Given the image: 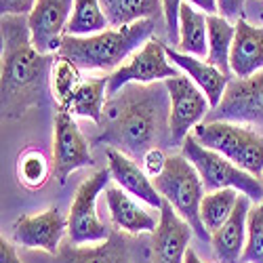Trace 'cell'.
Returning <instances> with one entry per match:
<instances>
[{
  "label": "cell",
  "instance_id": "cell-1",
  "mask_svg": "<svg viewBox=\"0 0 263 263\" xmlns=\"http://www.w3.org/2000/svg\"><path fill=\"white\" fill-rule=\"evenodd\" d=\"M168 114L171 99L164 82H130L114 97H107L99 122L101 135L95 141L141 160L149 147L171 143Z\"/></svg>",
  "mask_w": 263,
  "mask_h": 263
},
{
  "label": "cell",
  "instance_id": "cell-2",
  "mask_svg": "<svg viewBox=\"0 0 263 263\" xmlns=\"http://www.w3.org/2000/svg\"><path fill=\"white\" fill-rule=\"evenodd\" d=\"M3 112L15 118L40 93L55 57L32 47L24 17H3Z\"/></svg>",
  "mask_w": 263,
  "mask_h": 263
},
{
  "label": "cell",
  "instance_id": "cell-3",
  "mask_svg": "<svg viewBox=\"0 0 263 263\" xmlns=\"http://www.w3.org/2000/svg\"><path fill=\"white\" fill-rule=\"evenodd\" d=\"M156 24L158 21L154 19H143L122 28H107L93 36L65 34L57 55L70 59L86 72H114L154 36Z\"/></svg>",
  "mask_w": 263,
  "mask_h": 263
},
{
  "label": "cell",
  "instance_id": "cell-4",
  "mask_svg": "<svg viewBox=\"0 0 263 263\" xmlns=\"http://www.w3.org/2000/svg\"><path fill=\"white\" fill-rule=\"evenodd\" d=\"M200 145L226 156L230 162L261 177L263 173V135L255 126L228 120H204L192 130Z\"/></svg>",
  "mask_w": 263,
  "mask_h": 263
},
{
  "label": "cell",
  "instance_id": "cell-5",
  "mask_svg": "<svg viewBox=\"0 0 263 263\" xmlns=\"http://www.w3.org/2000/svg\"><path fill=\"white\" fill-rule=\"evenodd\" d=\"M152 181L162 196V200H166L190 223L192 232L202 242H211V234L206 232L200 219V202L206 192L194 164L181 154H173L166 158L164 171Z\"/></svg>",
  "mask_w": 263,
  "mask_h": 263
},
{
  "label": "cell",
  "instance_id": "cell-6",
  "mask_svg": "<svg viewBox=\"0 0 263 263\" xmlns=\"http://www.w3.org/2000/svg\"><path fill=\"white\" fill-rule=\"evenodd\" d=\"M181 156H185L194 164V168L198 171L206 194L232 187V190H238L240 194L249 196L255 204L263 200V185L257 177H253L251 173L230 162L226 156L200 145L192 133L181 143Z\"/></svg>",
  "mask_w": 263,
  "mask_h": 263
},
{
  "label": "cell",
  "instance_id": "cell-7",
  "mask_svg": "<svg viewBox=\"0 0 263 263\" xmlns=\"http://www.w3.org/2000/svg\"><path fill=\"white\" fill-rule=\"evenodd\" d=\"M112 173L101 168L78 185L68 215V236L74 245H99L109 238V230L97 215V196L107 187Z\"/></svg>",
  "mask_w": 263,
  "mask_h": 263
},
{
  "label": "cell",
  "instance_id": "cell-8",
  "mask_svg": "<svg viewBox=\"0 0 263 263\" xmlns=\"http://www.w3.org/2000/svg\"><path fill=\"white\" fill-rule=\"evenodd\" d=\"M177 76H181V72L177 65L171 63L166 55V45L160 38L152 36L139 51H135L118 70L107 76V97H114L130 82L154 84Z\"/></svg>",
  "mask_w": 263,
  "mask_h": 263
},
{
  "label": "cell",
  "instance_id": "cell-9",
  "mask_svg": "<svg viewBox=\"0 0 263 263\" xmlns=\"http://www.w3.org/2000/svg\"><path fill=\"white\" fill-rule=\"evenodd\" d=\"M164 86L171 99V114H168L171 143L181 145L192 130L200 122H204V116L211 114V103L206 95L185 74L164 80Z\"/></svg>",
  "mask_w": 263,
  "mask_h": 263
},
{
  "label": "cell",
  "instance_id": "cell-10",
  "mask_svg": "<svg viewBox=\"0 0 263 263\" xmlns=\"http://www.w3.org/2000/svg\"><path fill=\"white\" fill-rule=\"evenodd\" d=\"M206 120H228L236 124L263 126V72L251 78L230 80L226 95Z\"/></svg>",
  "mask_w": 263,
  "mask_h": 263
},
{
  "label": "cell",
  "instance_id": "cell-11",
  "mask_svg": "<svg viewBox=\"0 0 263 263\" xmlns=\"http://www.w3.org/2000/svg\"><path fill=\"white\" fill-rule=\"evenodd\" d=\"M93 164V154L89 141L82 135L70 112L57 109L55 116V135H53V175L59 183H65L68 177L84 166Z\"/></svg>",
  "mask_w": 263,
  "mask_h": 263
},
{
  "label": "cell",
  "instance_id": "cell-12",
  "mask_svg": "<svg viewBox=\"0 0 263 263\" xmlns=\"http://www.w3.org/2000/svg\"><path fill=\"white\" fill-rule=\"evenodd\" d=\"M72 11H74V0H36V5L26 21H28L32 47L38 53L57 55L61 40L65 36V28L70 24Z\"/></svg>",
  "mask_w": 263,
  "mask_h": 263
},
{
  "label": "cell",
  "instance_id": "cell-13",
  "mask_svg": "<svg viewBox=\"0 0 263 263\" xmlns=\"http://www.w3.org/2000/svg\"><path fill=\"white\" fill-rule=\"evenodd\" d=\"M65 232H68V219L57 206H51L42 213L17 217L13 221V242L17 247L40 249L55 255Z\"/></svg>",
  "mask_w": 263,
  "mask_h": 263
},
{
  "label": "cell",
  "instance_id": "cell-14",
  "mask_svg": "<svg viewBox=\"0 0 263 263\" xmlns=\"http://www.w3.org/2000/svg\"><path fill=\"white\" fill-rule=\"evenodd\" d=\"M192 234L190 223L162 200L158 228L152 234V263H183Z\"/></svg>",
  "mask_w": 263,
  "mask_h": 263
},
{
  "label": "cell",
  "instance_id": "cell-15",
  "mask_svg": "<svg viewBox=\"0 0 263 263\" xmlns=\"http://www.w3.org/2000/svg\"><path fill=\"white\" fill-rule=\"evenodd\" d=\"M234 45L230 53V70L236 78H251L263 72V26L249 19L234 24Z\"/></svg>",
  "mask_w": 263,
  "mask_h": 263
},
{
  "label": "cell",
  "instance_id": "cell-16",
  "mask_svg": "<svg viewBox=\"0 0 263 263\" xmlns=\"http://www.w3.org/2000/svg\"><path fill=\"white\" fill-rule=\"evenodd\" d=\"M105 156H107V168L112 173V179L118 183V187H122L130 196H135L137 200L160 211L162 196L154 187V181L147 177L145 171L133 158L122 154L120 149H114V147H107Z\"/></svg>",
  "mask_w": 263,
  "mask_h": 263
},
{
  "label": "cell",
  "instance_id": "cell-17",
  "mask_svg": "<svg viewBox=\"0 0 263 263\" xmlns=\"http://www.w3.org/2000/svg\"><path fill=\"white\" fill-rule=\"evenodd\" d=\"M251 202L253 200L249 196L240 194L230 219L215 234H211L213 253L219 263H240V259H242L247 245V219H249Z\"/></svg>",
  "mask_w": 263,
  "mask_h": 263
},
{
  "label": "cell",
  "instance_id": "cell-18",
  "mask_svg": "<svg viewBox=\"0 0 263 263\" xmlns=\"http://www.w3.org/2000/svg\"><path fill=\"white\" fill-rule=\"evenodd\" d=\"M166 55H168L171 63L177 65L179 70H183L185 76H190L192 82L206 95V99L211 103V109H215L219 103H221V99L226 95V89L230 84V76H226L221 70H217L215 65H211L209 61L179 53L171 45H166Z\"/></svg>",
  "mask_w": 263,
  "mask_h": 263
},
{
  "label": "cell",
  "instance_id": "cell-19",
  "mask_svg": "<svg viewBox=\"0 0 263 263\" xmlns=\"http://www.w3.org/2000/svg\"><path fill=\"white\" fill-rule=\"evenodd\" d=\"M53 263H130L128 245L120 232H112L107 240L93 247L65 242L53 255Z\"/></svg>",
  "mask_w": 263,
  "mask_h": 263
},
{
  "label": "cell",
  "instance_id": "cell-20",
  "mask_svg": "<svg viewBox=\"0 0 263 263\" xmlns=\"http://www.w3.org/2000/svg\"><path fill=\"white\" fill-rule=\"evenodd\" d=\"M105 202H107L109 215H112V221L122 232H128V234L149 232V234H154V230L158 228L156 217L152 213H147L139 204L141 200H137L135 196H130L122 187L107 185L105 187Z\"/></svg>",
  "mask_w": 263,
  "mask_h": 263
},
{
  "label": "cell",
  "instance_id": "cell-21",
  "mask_svg": "<svg viewBox=\"0 0 263 263\" xmlns=\"http://www.w3.org/2000/svg\"><path fill=\"white\" fill-rule=\"evenodd\" d=\"M177 51L204 59L209 55V30L206 15L192 5L183 3L179 9V42Z\"/></svg>",
  "mask_w": 263,
  "mask_h": 263
},
{
  "label": "cell",
  "instance_id": "cell-22",
  "mask_svg": "<svg viewBox=\"0 0 263 263\" xmlns=\"http://www.w3.org/2000/svg\"><path fill=\"white\" fill-rule=\"evenodd\" d=\"M109 28H122L143 19H164L162 0H99Z\"/></svg>",
  "mask_w": 263,
  "mask_h": 263
},
{
  "label": "cell",
  "instance_id": "cell-23",
  "mask_svg": "<svg viewBox=\"0 0 263 263\" xmlns=\"http://www.w3.org/2000/svg\"><path fill=\"white\" fill-rule=\"evenodd\" d=\"M206 30H209V55L206 61L221 70L226 76L230 70V53L234 45V24L221 15H206Z\"/></svg>",
  "mask_w": 263,
  "mask_h": 263
},
{
  "label": "cell",
  "instance_id": "cell-24",
  "mask_svg": "<svg viewBox=\"0 0 263 263\" xmlns=\"http://www.w3.org/2000/svg\"><path fill=\"white\" fill-rule=\"evenodd\" d=\"M105 101H107V76L84 78L68 112L72 116H80L99 124L103 118Z\"/></svg>",
  "mask_w": 263,
  "mask_h": 263
},
{
  "label": "cell",
  "instance_id": "cell-25",
  "mask_svg": "<svg viewBox=\"0 0 263 263\" xmlns=\"http://www.w3.org/2000/svg\"><path fill=\"white\" fill-rule=\"evenodd\" d=\"M51 89H53V97L57 101V107L68 112L80 84L84 82L82 78V70L76 63H72L70 59L55 55V61L51 65Z\"/></svg>",
  "mask_w": 263,
  "mask_h": 263
},
{
  "label": "cell",
  "instance_id": "cell-26",
  "mask_svg": "<svg viewBox=\"0 0 263 263\" xmlns=\"http://www.w3.org/2000/svg\"><path fill=\"white\" fill-rule=\"evenodd\" d=\"M17 181L30 192L45 187L49 177L53 175V162L38 147H26L17 156Z\"/></svg>",
  "mask_w": 263,
  "mask_h": 263
},
{
  "label": "cell",
  "instance_id": "cell-27",
  "mask_svg": "<svg viewBox=\"0 0 263 263\" xmlns=\"http://www.w3.org/2000/svg\"><path fill=\"white\" fill-rule=\"evenodd\" d=\"M238 198H240V192L232 190V187L204 194V198L200 202V219H202V226L206 228L209 234H215L228 221L230 215L236 209Z\"/></svg>",
  "mask_w": 263,
  "mask_h": 263
},
{
  "label": "cell",
  "instance_id": "cell-28",
  "mask_svg": "<svg viewBox=\"0 0 263 263\" xmlns=\"http://www.w3.org/2000/svg\"><path fill=\"white\" fill-rule=\"evenodd\" d=\"M109 21L101 9L99 0H74V11L70 24L65 28V34L70 36H93L105 32Z\"/></svg>",
  "mask_w": 263,
  "mask_h": 263
},
{
  "label": "cell",
  "instance_id": "cell-29",
  "mask_svg": "<svg viewBox=\"0 0 263 263\" xmlns=\"http://www.w3.org/2000/svg\"><path fill=\"white\" fill-rule=\"evenodd\" d=\"M240 263H263V200L249 211L247 245Z\"/></svg>",
  "mask_w": 263,
  "mask_h": 263
},
{
  "label": "cell",
  "instance_id": "cell-30",
  "mask_svg": "<svg viewBox=\"0 0 263 263\" xmlns=\"http://www.w3.org/2000/svg\"><path fill=\"white\" fill-rule=\"evenodd\" d=\"M181 0H162V9H164V28H166V38L173 45L179 42V9H181Z\"/></svg>",
  "mask_w": 263,
  "mask_h": 263
},
{
  "label": "cell",
  "instance_id": "cell-31",
  "mask_svg": "<svg viewBox=\"0 0 263 263\" xmlns=\"http://www.w3.org/2000/svg\"><path fill=\"white\" fill-rule=\"evenodd\" d=\"M166 158L168 156L162 152V147H149L141 156V168L145 171L149 179H156L166 166Z\"/></svg>",
  "mask_w": 263,
  "mask_h": 263
},
{
  "label": "cell",
  "instance_id": "cell-32",
  "mask_svg": "<svg viewBox=\"0 0 263 263\" xmlns=\"http://www.w3.org/2000/svg\"><path fill=\"white\" fill-rule=\"evenodd\" d=\"M36 5V0H0L3 17H24L30 15Z\"/></svg>",
  "mask_w": 263,
  "mask_h": 263
},
{
  "label": "cell",
  "instance_id": "cell-33",
  "mask_svg": "<svg viewBox=\"0 0 263 263\" xmlns=\"http://www.w3.org/2000/svg\"><path fill=\"white\" fill-rule=\"evenodd\" d=\"M245 7H247V0H217V9L219 15L226 17L228 21L236 24L238 19H242L245 15Z\"/></svg>",
  "mask_w": 263,
  "mask_h": 263
},
{
  "label": "cell",
  "instance_id": "cell-34",
  "mask_svg": "<svg viewBox=\"0 0 263 263\" xmlns=\"http://www.w3.org/2000/svg\"><path fill=\"white\" fill-rule=\"evenodd\" d=\"M0 263H21V259L17 257L15 245L11 240H7L5 236L0 238Z\"/></svg>",
  "mask_w": 263,
  "mask_h": 263
},
{
  "label": "cell",
  "instance_id": "cell-35",
  "mask_svg": "<svg viewBox=\"0 0 263 263\" xmlns=\"http://www.w3.org/2000/svg\"><path fill=\"white\" fill-rule=\"evenodd\" d=\"M187 5H192L194 9L202 11L204 15H219V9H217V0H185Z\"/></svg>",
  "mask_w": 263,
  "mask_h": 263
},
{
  "label": "cell",
  "instance_id": "cell-36",
  "mask_svg": "<svg viewBox=\"0 0 263 263\" xmlns=\"http://www.w3.org/2000/svg\"><path fill=\"white\" fill-rule=\"evenodd\" d=\"M183 263H204L198 255H196V251L194 249H187V253H185V259H183Z\"/></svg>",
  "mask_w": 263,
  "mask_h": 263
},
{
  "label": "cell",
  "instance_id": "cell-37",
  "mask_svg": "<svg viewBox=\"0 0 263 263\" xmlns=\"http://www.w3.org/2000/svg\"><path fill=\"white\" fill-rule=\"evenodd\" d=\"M255 11H257L259 26H263V0H255Z\"/></svg>",
  "mask_w": 263,
  "mask_h": 263
}]
</instances>
